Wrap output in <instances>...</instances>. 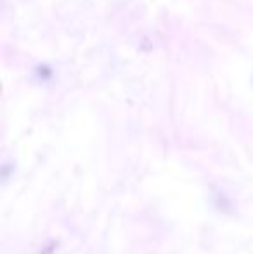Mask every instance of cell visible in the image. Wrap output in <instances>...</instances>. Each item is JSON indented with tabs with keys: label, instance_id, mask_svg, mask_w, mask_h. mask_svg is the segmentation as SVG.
<instances>
[]
</instances>
